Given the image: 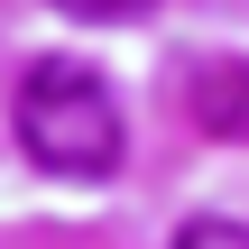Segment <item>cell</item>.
Returning a JSON list of instances; mask_svg holds the SVG:
<instances>
[{"label": "cell", "instance_id": "6da1fadb", "mask_svg": "<svg viewBox=\"0 0 249 249\" xmlns=\"http://www.w3.org/2000/svg\"><path fill=\"white\" fill-rule=\"evenodd\" d=\"M18 139H28V157L46 176H74V185L83 176H111L120 166V102H111V83L92 65L46 55L18 83Z\"/></svg>", "mask_w": 249, "mask_h": 249}, {"label": "cell", "instance_id": "7a4b0ae2", "mask_svg": "<svg viewBox=\"0 0 249 249\" xmlns=\"http://www.w3.org/2000/svg\"><path fill=\"white\" fill-rule=\"evenodd\" d=\"M185 102H194V120L213 139H249V65H203Z\"/></svg>", "mask_w": 249, "mask_h": 249}, {"label": "cell", "instance_id": "3957f363", "mask_svg": "<svg viewBox=\"0 0 249 249\" xmlns=\"http://www.w3.org/2000/svg\"><path fill=\"white\" fill-rule=\"evenodd\" d=\"M176 249H249V222H213V213H203V222L176 231Z\"/></svg>", "mask_w": 249, "mask_h": 249}, {"label": "cell", "instance_id": "277c9868", "mask_svg": "<svg viewBox=\"0 0 249 249\" xmlns=\"http://www.w3.org/2000/svg\"><path fill=\"white\" fill-rule=\"evenodd\" d=\"M65 18H148L157 0H55Z\"/></svg>", "mask_w": 249, "mask_h": 249}]
</instances>
